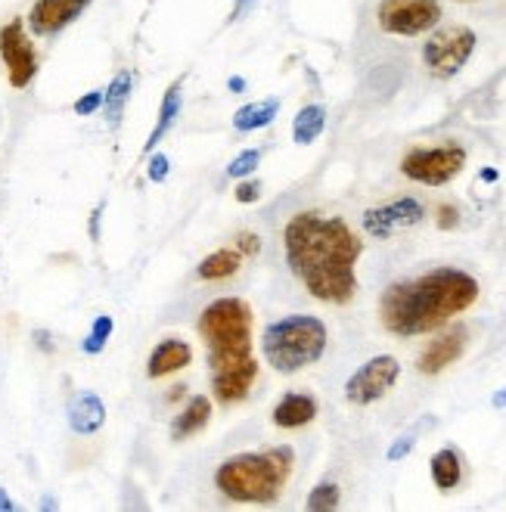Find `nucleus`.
Listing matches in <instances>:
<instances>
[{"instance_id":"obj_17","label":"nucleus","mask_w":506,"mask_h":512,"mask_svg":"<svg viewBox=\"0 0 506 512\" xmlns=\"http://www.w3.org/2000/svg\"><path fill=\"white\" fill-rule=\"evenodd\" d=\"M317 416V401L311 395H286L277 407H274V423L280 429H302Z\"/></svg>"},{"instance_id":"obj_32","label":"nucleus","mask_w":506,"mask_h":512,"mask_svg":"<svg viewBox=\"0 0 506 512\" xmlns=\"http://www.w3.org/2000/svg\"><path fill=\"white\" fill-rule=\"evenodd\" d=\"M236 249H240L243 255H258L261 239L255 233H240V236H236Z\"/></svg>"},{"instance_id":"obj_5","label":"nucleus","mask_w":506,"mask_h":512,"mask_svg":"<svg viewBox=\"0 0 506 512\" xmlns=\"http://www.w3.org/2000/svg\"><path fill=\"white\" fill-rule=\"evenodd\" d=\"M264 360L277 373H299L323 357L326 351V326L320 317L292 314L264 329Z\"/></svg>"},{"instance_id":"obj_8","label":"nucleus","mask_w":506,"mask_h":512,"mask_svg":"<svg viewBox=\"0 0 506 512\" xmlns=\"http://www.w3.org/2000/svg\"><path fill=\"white\" fill-rule=\"evenodd\" d=\"M441 19V4L438 0H382L376 22L385 35H401V38H416L435 28Z\"/></svg>"},{"instance_id":"obj_19","label":"nucleus","mask_w":506,"mask_h":512,"mask_svg":"<svg viewBox=\"0 0 506 512\" xmlns=\"http://www.w3.org/2000/svg\"><path fill=\"white\" fill-rule=\"evenodd\" d=\"M181 87H184V81H174L168 90H165V100H162V109H159V122H156V128H153V134H150V140H146V153H153V149L162 143V137L171 131V125H174V118L181 115V106H184V94H181Z\"/></svg>"},{"instance_id":"obj_26","label":"nucleus","mask_w":506,"mask_h":512,"mask_svg":"<svg viewBox=\"0 0 506 512\" xmlns=\"http://www.w3.org/2000/svg\"><path fill=\"white\" fill-rule=\"evenodd\" d=\"M109 336H112V317H97V320H94V329H91V336L84 339V351H87V354H100Z\"/></svg>"},{"instance_id":"obj_12","label":"nucleus","mask_w":506,"mask_h":512,"mask_svg":"<svg viewBox=\"0 0 506 512\" xmlns=\"http://www.w3.org/2000/svg\"><path fill=\"white\" fill-rule=\"evenodd\" d=\"M87 4H91V0H35L28 25H32L35 35L50 38L56 32H63L69 22H75Z\"/></svg>"},{"instance_id":"obj_37","label":"nucleus","mask_w":506,"mask_h":512,"mask_svg":"<svg viewBox=\"0 0 506 512\" xmlns=\"http://www.w3.org/2000/svg\"><path fill=\"white\" fill-rule=\"evenodd\" d=\"M457 4H475V0H457Z\"/></svg>"},{"instance_id":"obj_28","label":"nucleus","mask_w":506,"mask_h":512,"mask_svg":"<svg viewBox=\"0 0 506 512\" xmlns=\"http://www.w3.org/2000/svg\"><path fill=\"white\" fill-rule=\"evenodd\" d=\"M100 106H103V94H100V90H91V94L81 97V100L75 103V112H78V115H91V112H97Z\"/></svg>"},{"instance_id":"obj_11","label":"nucleus","mask_w":506,"mask_h":512,"mask_svg":"<svg viewBox=\"0 0 506 512\" xmlns=\"http://www.w3.org/2000/svg\"><path fill=\"white\" fill-rule=\"evenodd\" d=\"M423 218H426L423 202L413 199V196H401L389 205H376V208H370V212H364V230L373 239H389L398 230L416 227Z\"/></svg>"},{"instance_id":"obj_29","label":"nucleus","mask_w":506,"mask_h":512,"mask_svg":"<svg viewBox=\"0 0 506 512\" xmlns=\"http://www.w3.org/2000/svg\"><path fill=\"white\" fill-rule=\"evenodd\" d=\"M413 432H407V435H401L392 447H389V460H404L407 454H410V447H413Z\"/></svg>"},{"instance_id":"obj_16","label":"nucleus","mask_w":506,"mask_h":512,"mask_svg":"<svg viewBox=\"0 0 506 512\" xmlns=\"http://www.w3.org/2000/svg\"><path fill=\"white\" fill-rule=\"evenodd\" d=\"M106 423V407L97 395H91V391H84V395H78L69 407V426L78 432V435H94L100 426Z\"/></svg>"},{"instance_id":"obj_34","label":"nucleus","mask_w":506,"mask_h":512,"mask_svg":"<svg viewBox=\"0 0 506 512\" xmlns=\"http://www.w3.org/2000/svg\"><path fill=\"white\" fill-rule=\"evenodd\" d=\"M491 404H494L497 410H506V385H503V388L497 391V395L491 398Z\"/></svg>"},{"instance_id":"obj_33","label":"nucleus","mask_w":506,"mask_h":512,"mask_svg":"<svg viewBox=\"0 0 506 512\" xmlns=\"http://www.w3.org/2000/svg\"><path fill=\"white\" fill-rule=\"evenodd\" d=\"M457 218H460V215H457V208H454V205H441V208H438V227H441V230H454V227H457Z\"/></svg>"},{"instance_id":"obj_10","label":"nucleus","mask_w":506,"mask_h":512,"mask_svg":"<svg viewBox=\"0 0 506 512\" xmlns=\"http://www.w3.org/2000/svg\"><path fill=\"white\" fill-rule=\"evenodd\" d=\"M0 56L7 63V75L13 87H28L32 78L38 75V56H35V44L25 35L22 19H13L0 28Z\"/></svg>"},{"instance_id":"obj_2","label":"nucleus","mask_w":506,"mask_h":512,"mask_svg":"<svg viewBox=\"0 0 506 512\" xmlns=\"http://www.w3.org/2000/svg\"><path fill=\"white\" fill-rule=\"evenodd\" d=\"M479 298V283L457 267H438L429 274L392 283L382 292L379 317L392 336L413 339L448 326L457 314L469 311Z\"/></svg>"},{"instance_id":"obj_18","label":"nucleus","mask_w":506,"mask_h":512,"mask_svg":"<svg viewBox=\"0 0 506 512\" xmlns=\"http://www.w3.org/2000/svg\"><path fill=\"white\" fill-rule=\"evenodd\" d=\"M208 419H212V401H208L205 395H199V398H193V401L181 410V416L174 419L171 438H174V441H187V438L199 435V432L208 426Z\"/></svg>"},{"instance_id":"obj_4","label":"nucleus","mask_w":506,"mask_h":512,"mask_svg":"<svg viewBox=\"0 0 506 512\" xmlns=\"http://www.w3.org/2000/svg\"><path fill=\"white\" fill-rule=\"evenodd\" d=\"M199 336L208 345V367L230 370L252 360V308L243 298H218L199 317Z\"/></svg>"},{"instance_id":"obj_15","label":"nucleus","mask_w":506,"mask_h":512,"mask_svg":"<svg viewBox=\"0 0 506 512\" xmlns=\"http://www.w3.org/2000/svg\"><path fill=\"white\" fill-rule=\"evenodd\" d=\"M193 360V351L187 342L181 339H165L156 345V351L150 354V364H146V373H150V379H162V376H171L177 370L190 367Z\"/></svg>"},{"instance_id":"obj_22","label":"nucleus","mask_w":506,"mask_h":512,"mask_svg":"<svg viewBox=\"0 0 506 512\" xmlns=\"http://www.w3.org/2000/svg\"><path fill=\"white\" fill-rule=\"evenodd\" d=\"M277 112H280V100H277V97L249 103V106H243L240 112L233 115V128H236V131H243V134L258 131V128H267V125H271L274 118H277Z\"/></svg>"},{"instance_id":"obj_14","label":"nucleus","mask_w":506,"mask_h":512,"mask_svg":"<svg viewBox=\"0 0 506 512\" xmlns=\"http://www.w3.org/2000/svg\"><path fill=\"white\" fill-rule=\"evenodd\" d=\"M255 379H258V364H255V360H246V364H240V367L215 370L212 391H215V398L221 404H236V401H243L249 395Z\"/></svg>"},{"instance_id":"obj_27","label":"nucleus","mask_w":506,"mask_h":512,"mask_svg":"<svg viewBox=\"0 0 506 512\" xmlns=\"http://www.w3.org/2000/svg\"><path fill=\"white\" fill-rule=\"evenodd\" d=\"M258 165H261V153L258 149H246V153H240L227 165V177H249Z\"/></svg>"},{"instance_id":"obj_23","label":"nucleus","mask_w":506,"mask_h":512,"mask_svg":"<svg viewBox=\"0 0 506 512\" xmlns=\"http://www.w3.org/2000/svg\"><path fill=\"white\" fill-rule=\"evenodd\" d=\"M323 128H326V109L323 106H305L292 122V140L299 146H308L323 134Z\"/></svg>"},{"instance_id":"obj_36","label":"nucleus","mask_w":506,"mask_h":512,"mask_svg":"<svg viewBox=\"0 0 506 512\" xmlns=\"http://www.w3.org/2000/svg\"><path fill=\"white\" fill-rule=\"evenodd\" d=\"M230 87H233V90H243L246 81H243V78H230Z\"/></svg>"},{"instance_id":"obj_3","label":"nucleus","mask_w":506,"mask_h":512,"mask_svg":"<svg viewBox=\"0 0 506 512\" xmlns=\"http://www.w3.org/2000/svg\"><path fill=\"white\" fill-rule=\"evenodd\" d=\"M292 450L274 447L258 454H236L215 472V485L227 500L236 503H274L292 475Z\"/></svg>"},{"instance_id":"obj_6","label":"nucleus","mask_w":506,"mask_h":512,"mask_svg":"<svg viewBox=\"0 0 506 512\" xmlns=\"http://www.w3.org/2000/svg\"><path fill=\"white\" fill-rule=\"evenodd\" d=\"M466 168V149L457 143L432 146V149H410L401 162L404 177L426 187H444Z\"/></svg>"},{"instance_id":"obj_24","label":"nucleus","mask_w":506,"mask_h":512,"mask_svg":"<svg viewBox=\"0 0 506 512\" xmlns=\"http://www.w3.org/2000/svg\"><path fill=\"white\" fill-rule=\"evenodd\" d=\"M131 84H134V78H131V72L125 69V72H118V75L112 78L109 90L103 94L106 118H109L112 125H118V118H122V112H125V103H128V97H131Z\"/></svg>"},{"instance_id":"obj_30","label":"nucleus","mask_w":506,"mask_h":512,"mask_svg":"<svg viewBox=\"0 0 506 512\" xmlns=\"http://www.w3.org/2000/svg\"><path fill=\"white\" fill-rule=\"evenodd\" d=\"M168 168H171V165H168V156L159 153V156L150 159V180H153V184H162V180L168 177Z\"/></svg>"},{"instance_id":"obj_21","label":"nucleus","mask_w":506,"mask_h":512,"mask_svg":"<svg viewBox=\"0 0 506 512\" xmlns=\"http://www.w3.org/2000/svg\"><path fill=\"white\" fill-rule=\"evenodd\" d=\"M243 267V252L240 249H218L215 255H208L199 261L196 274L202 280H227L233 274H240Z\"/></svg>"},{"instance_id":"obj_7","label":"nucleus","mask_w":506,"mask_h":512,"mask_svg":"<svg viewBox=\"0 0 506 512\" xmlns=\"http://www.w3.org/2000/svg\"><path fill=\"white\" fill-rule=\"evenodd\" d=\"M475 50V32L466 25L438 28L423 44V63L435 78H454Z\"/></svg>"},{"instance_id":"obj_20","label":"nucleus","mask_w":506,"mask_h":512,"mask_svg":"<svg viewBox=\"0 0 506 512\" xmlns=\"http://www.w3.org/2000/svg\"><path fill=\"white\" fill-rule=\"evenodd\" d=\"M429 469H432V481H435L438 491H454L463 481L460 454H457V450H451V447L438 450V454L432 457V463H429Z\"/></svg>"},{"instance_id":"obj_9","label":"nucleus","mask_w":506,"mask_h":512,"mask_svg":"<svg viewBox=\"0 0 506 512\" xmlns=\"http://www.w3.org/2000/svg\"><path fill=\"white\" fill-rule=\"evenodd\" d=\"M398 376H401L398 360L389 354H379V357L367 360V364L345 382V398L357 407H367V404L389 395Z\"/></svg>"},{"instance_id":"obj_1","label":"nucleus","mask_w":506,"mask_h":512,"mask_svg":"<svg viewBox=\"0 0 506 512\" xmlns=\"http://www.w3.org/2000/svg\"><path fill=\"white\" fill-rule=\"evenodd\" d=\"M283 252L289 270L314 298L326 305H348L354 298V264L364 252V243L342 218L299 212L283 230Z\"/></svg>"},{"instance_id":"obj_35","label":"nucleus","mask_w":506,"mask_h":512,"mask_svg":"<svg viewBox=\"0 0 506 512\" xmlns=\"http://www.w3.org/2000/svg\"><path fill=\"white\" fill-rule=\"evenodd\" d=\"M0 509H13V503H10V497L0 491Z\"/></svg>"},{"instance_id":"obj_31","label":"nucleus","mask_w":506,"mask_h":512,"mask_svg":"<svg viewBox=\"0 0 506 512\" xmlns=\"http://www.w3.org/2000/svg\"><path fill=\"white\" fill-rule=\"evenodd\" d=\"M258 196H261V184H258V180H249V184H240V187H236V199L246 202V205L258 202Z\"/></svg>"},{"instance_id":"obj_13","label":"nucleus","mask_w":506,"mask_h":512,"mask_svg":"<svg viewBox=\"0 0 506 512\" xmlns=\"http://www.w3.org/2000/svg\"><path fill=\"white\" fill-rule=\"evenodd\" d=\"M463 348H466V326H451L448 333H441L420 354V373L435 376L441 370H448L451 364H457V360H460Z\"/></svg>"},{"instance_id":"obj_25","label":"nucleus","mask_w":506,"mask_h":512,"mask_svg":"<svg viewBox=\"0 0 506 512\" xmlns=\"http://www.w3.org/2000/svg\"><path fill=\"white\" fill-rule=\"evenodd\" d=\"M339 485H333V481H323V485H317L308 497V509L311 512H330L339 506Z\"/></svg>"}]
</instances>
